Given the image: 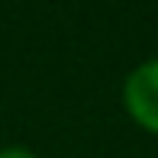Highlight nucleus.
<instances>
[{"label":"nucleus","mask_w":158,"mask_h":158,"mask_svg":"<svg viewBox=\"0 0 158 158\" xmlns=\"http://www.w3.org/2000/svg\"><path fill=\"white\" fill-rule=\"evenodd\" d=\"M123 103H126V113L142 129L158 135V58L129 71L123 84Z\"/></svg>","instance_id":"f257e3e1"},{"label":"nucleus","mask_w":158,"mask_h":158,"mask_svg":"<svg viewBox=\"0 0 158 158\" xmlns=\"http://www.w3.org/2000/svg\"><path fill=\"white\" fill-rule=\"evenodd\" d=\"M0 158H39V155L23 145H6V148H0Z\"/></svg>","instance_id":"f03ea898"}]
</instances>
